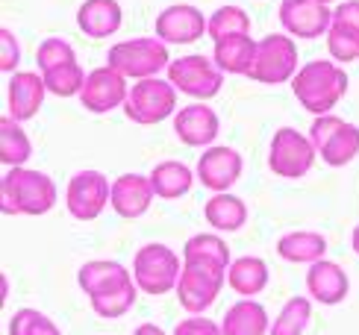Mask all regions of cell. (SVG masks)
I'll use <instances>...</instances> for the list:
<instances>
[{"instance_id": "obj_37", "label": "cell", "mask_w": 359, "mask_h": 335, "mask_svg": "<svg viewBox=\"0 0 359 335\" xmlns=\"http://www.w3.org/2000/svg\"><path fill=\"white\" fill-rule=\"evenodd\" d=\"M21 65V41L9 27L0 29V71L15 74Z\"/></svg>"}, {"instance_id": "obj_23", "label": "cell", "mask_w": 359, "mask_h": 335, "mask_svg": "<svg viewBox=\"0 0 359 335\" xmlns=\"http://www.w3.org/2000/svg\"><path fill=\"white\" fill-rule=\"evenodd\" d=\"M203 218L215 233H238L248 224V206L233 191H218L206 200Z\"/></svg>"}, {"instance_id": "obj_6", "label": "cell", "mask_w": 359, "mask_h": 335, "mask_svg": "<svg viewBox=\"0 0 359 335\" xmlns=\"http://www.w3.org/2000/svg\"><path fill=\"white\" fill-rule=\"evenodd\" d=\"M309 139L316 144L318 156L330 168H345L359 156V127L333 112L316 115L309 130Z\"/></svg>"}, {"instance_id": "obj_21", "label": "cell", "mask_w": 359, "mask_h": 335, "mask_svg": "<svg viewBox=\"0 0 359 335\" xmlns=\"http://www.w3.org/2000/svg\"><path fill=\"white\" fill-rule=\"evenodd\" d=\"M130 280H133V271H127L121 262H115V259H92V262H86L77 271V285L86 297L107 294Z\"/></svg>"}, {"instance_id": "obj_31", "label": "cell", "mask_w": 359, "mask_h": 335, "mask_svg": "<svg viewBox=\"0 0 359 335\" xmlns=\"http://www.w3.org/2000/svg\"><path fill=\"white\" fill-rule=\"evenodd\" d=\"M309 317H312V297H292L283 303L268 335H304V329L309 327Z\"/></svg>"}, {"instance_id": "obj_38", "label": "cell", "mask_w": 359, "mask_h": 335, "mask_svg": "<svg viewBox=\"0 0 359 335\" xmlns=\"http://www.w3.org/2000/svg\"><path fill=\"white\" fill-rule=\"evenodd\" d=\"M171 335H224L215 321H209L206 315H189L186 321H180Z\"/></svg>"}, {"instance_id": "obj_34", "label": "cell", "mask_w": 359, "mask_h": 335, "mask_svg": "<svg viewBox=\"0 0 359 335\" xmlns=\"http://www.w3.org/2000/svg\"><path fill=\"white\" fill-rule=\"evenodd\" d=\"M71 62H77V53H74L71 48V41L65 39H59V36H50V39H44L39 44V50H36V65L39 71H53V68H62V65H71Z\"/></svg>"}, {"instance_id": "obj_11", "label": "cell", "mask_w": 359, "mask_h": 335, "mask_svg": "<svg viewBox=\"0 0 359 335\" xmlns=\"http://www.w3.org/2000/svg\"><path fill=\"white\" fill-rule=\"evenodd\" d=\"M227 285V271L209 268V265H186L177 282V300L189 315H203L218 300L221 288Z\"/></svg>"}, {"instance_id": "obj_1", "label": "cell", "mask_w": 359, "mask_h": 335, "mask_svg": "<svg viewBox=\"0 0 359 335\" xmlns=\"http://www.w3.org/2000/svg\"><path fill=\"white\" fill-rule=\"evenodd\" d=\"M348 86H351L348 71L339 62H333V59H312L304 68H297L292 80L294 97L309 115L333 112L339 100L348 95Z\"/></svg>"}, {"instance_id": "obj_7", "label": "cell", "mask_w": 359, "mask_h": 335, "mask_svg": "<svg viewBox=\"0 0 359 335\" xmlns=\"http://www.w3.org/2000/svg\"><path fill=\"white\" fill-rule=\"evenodd\" d=\"M316 156L318 150L309 135L294 127H280L271 135V147H268V168L283 179H301L312 171Z\"/></svg>"}, {"instance_id": "obj_19", "label": "cell", "mask_w": 359, "mask_h": 335, "mask_svg": "<svg viewBox=\"0 0 359 335\" xmlns=\"http://www.w3.org/2000/svg\"><path fill=\"white\" fill-rule=\"evenodd\" d=\"M154 182L144 174H121L112 182V209L127 221L142 218L154 203Z\"/></svg>"}, {"instance_id": "obj_36", "label": "cell", "mask_w": 359, "mask_h": 335, "mask_svg": "<svg viewBox=\"0 0 359 335\" xmlns=\"http://www.w3.org/2000/svg\"><path fill=\"white\" fill-rule=\"evenodd\" d=\"M324 39H327V50H330L333 62L348 65V62H356L359 59V36L351 33V29L330 24V33H327Z\"/></svg>"}, {"instance_id": "obj_28", "label": "cell", "mask_w": 359, "mask_h": 335, "mask_svg": "<svg viewBox=\"0 0 359 335\" xmlns=\"http://www.w3.org/2000/svg\"><path fill=\"white\" fill-rule=\"evenodd\" d=\"M227 285L238 297H257L268 285V265L259 256L233 259L230 268H227Z\"/></svg>"}, {"instance_id": "obj_22", "label": "cell", "mask_w": 359, "mask_h": 335, "mask_svg": "<svg viewBox=\"0 0 359 335\" xmlns=\"http://www.w3.org/2000/svg\"><path fill=\"white\" fill-rule=\"evenodd\" d=\"M257 48H259V41H253L250 33L230 36V39L215 41L212 59L224 74H242V77H250L253 62H257Z\"/></svg>"}, {"instance_id": "obj_26", "label": "cell", "mask_w": 359, "mask_h": 335, "mask_svg": "<svg viewBox=\"0 0 359 335\" xmlns=\"http://www.w3.org/2000/svg\"><path fill=\"white\" fill-rule=\"evenodd\" d=\"M183 262L186 265H209V268H221L227 271L233 262L230 245L215 233H198L186 241L183 247Z\"/></svg>"}, {"instance_id": "obj_24", "label": "cell", "mask_w": 359, "mask_h": 335, "mask_svg": "<svg viewBox=\"0 0 359 335\" xmlns=\"http://www.w3.org/2000/svg\"><path fill=\"white\" fill-rule=\"evenodd\" d=\"M221 332L224 335H265V332H271V321H268V312L262 303H257L253 297H242L224 315Z\"/></svg>"}, {"instance_id": "obj_10", "label": "cell", "mask_w": 359, "mask_h": 335, "mask_svg": "<svg viewBox=\"0 0 359 335\" xmlns=\"http://www.w3.org/2000/svg\"><path fill=\"white\" fill-rule=\"evenodd\" d=\"M109 203H112V182L107 179V174L86 168V171H77L68 179L65 206L71 212V218L95 221V218H100V212Z\"/></svg>"}, {"instance_id": "obj_42", "label": "cell", "mask_w": 359, "mask_h": 335, "mask_svg": "<svg viewBox=\"0 0 359 335\" xmlns=\"http://www.w3.org/2000/svg\"><path fill=\"white\" fill-rule=\"evenodd\" d=\"M324 4H333V0H324Z\"/></svg>"}, {"instance_id": "obj_12", "label": "cell", "mask_w": 359, "mask_h": 335, "mask_svg": "<svg viewBox=\"0 0 359 335\" xmlns=\"http://www.w3.org/2000/svg\"><path fill=\"white\" fill-rule=\"evenodd\" d=\"M277 18L292 39H321L330 33L333 9L324 0H283Z\"/></svg>"}, {"instance_id": "obj_2", "label": "cell", "mask_w": 359, "mask_h": 335, "mask_svg": "<svg viewBox=\"0 0 359 335\" xmlns=\"http://www.w3.org/2000/svg\"><path fill=\"white\" fill-rule=\"evenodd\" d=\"M56 206L53 179L36 168H9L0 179V212L4 215H48Z\"/></svg>"}, {"instance_id": "obj_35", "label": "cell", "mask_w": 359, "mask_h": 335, "mask_svg": "<svg viewBox=\"0 0 359 335\" xmlns=\"http://www.w3.org/2000/svg\"><path fill=\"white\" fill-rule=\"evenodd\" d=\"M9 335H62V329L39 309H18L9 321Z\"/></svg>"}, {"instance_id": "obj_13", "label": "cell", "mask_w": 359, "mask_h": 335, "mask_svg": "<svg viewBox=\"0 0 359 335\" xmlns=\"http://www.w3.org/2000/svg\"><path fill=\"white\" fill-rule=\"evenodd\" d=\"M245 171V159L238 153L236 147H227V144H212L206 147L201 159H198V168H194V174H198V182L203 189H209L212 194L218 191H230L238 177Z\"/></svg>"}, {"instance_id": "obj_9", "label": "cell", "mask_w": 359, "mask_h": 335, "mask_svg": "<svg viewBox=\"0 0 359 335\" xmlns=\"http://www.w3.org/2000/svg\"><path fill=\"white\" fill-rule=\"evenodd\" d=\"M297 74V44L289 33H268L259 39L257 62H253L250 80L262 86H283Z\"/></svg>"}, {"instance_id": "obj_4", "label": "cell", "mask_w": 359, "mask_h": 335, "mask_svg": "<svg viewBox=\"0 0 359 335\" xmlns=\"http://www.w3.org/2000/svg\"><path fill=\"white\" fill-rule=\"evenodd\" d=\"M180 273H183V256H177L162 241H151V245L139 247L136 256H133V280H136L139 292L151 297L174 292Z\"/></svg>"}, {"instance_id": "obj_39", "label": "cell", "mask_w": 359, "mask_h": 335, "mask_svg": "<svg viewBox=\"0 0 359 335\" xmlns=\"http://www.w3.org/2000/svg\"><path fill=\"white\" fill-rule=\"evenodd\" d=\"M333 24L345 27L359 36V0H341V4L333 9Z\"/></svg>"}, {"instance_id": "obj_16", "label": "cell", "mask_w": 359, "mask_h": 335, "mask_svg": "<svg viewBox=\"0 0 359 335\" xmlns=\"http://www.w3.org/2000/svg\"><path fill=\"white\" fill-rule=\"evenodd\" d=\"M174 132L186 147H212L218 142L221 121L209 103H189L174 115Z\"/></svg>"}, {"instance_id": "obj_30", "label": "cell", "mask_w": 359, "mask_h": 335, "mask_svg": "<svg viewBox=\"0 0 359 335\" xmlns=\"http://www.w3.org/2000/svg\"><path fill=\"white\" fill-rule=\"evenodd\" d=\"M136 297H139V285H136V280H130V282L112 288V292H107V294L88 297V303H92V309H95L97 317L115 321V317L127 315L133 306H136Z\"/></svg>"}, {"instance_id": "obj_33", "label": "cell", "mask_w": 359, "mask_h": 335, "mask_svg": "<svg viewBox=\"0 0 359 335\" xmlns=\"http://www.w3.org/2000/svg\"><path fill=\"white\" fill-rule=\"evenodd\" d=\"M86 77L88 74L80 68V62L44 71V83H48V91L53 97H80V91L86 86Z\"/></svg>"}, {"instance_id": "obj_17", "label": "cell", "mask_w": 359, "mask_h": 335, "mask_svg": "<svg viewBox=\"0 0 359 335\" xmlns=\"http://www.w3.org/2000/svg\"><path fill=\"white\" fill-rule=\"evenodd\" d=\"M48 83H44V74L36 71H15L6 86V103H9V115L15 121H33L39 115V109L44 106L48 97Z\"/></svg>"}, {"instance_id": "obj_3", "label": "cell", "mask_w": 359, "mask_h": 335, "mask_svg": "<svg viewBox=\"0 0 359 335\" xmlns=\"http://www.w3.org/2000/svg\"><path fill=\"white\" fill-rule=\"evenodd\" d=\"M107 65H112L118 74H124L127 80L159 77V74L168 71V65H171L168 44L156 36H139V39L118 41L107 53Z\"/></svg>"}, {"instance_id": "obj_14", "label": "cell", "mask_w": 359, "mask_h": 335, "mask_svg": "<svg viewBox=\"0 0 359 335\" xmlns=\"http://www.w3.org/2000/svg\"><path fill=\"white\" fill-rule=\"evenodd\" d=\"M127 95H130V86H127L124 74H118L112 65H103V68L88 71L86 86L80 91V103L88 112L107 115V112L118 109V106H124Z\"/></svg>"}, {"instance_id": "obj_29", "label": "cell", "mask_w": 359, "mask_h": 335, "mask_svg": "<svg viewBox=\"0 0 359 335\" xmlns=\"http://www.w3.org/2000/svg\"><path fill=\"white\" fill-rule=\"evenodd\" d=\"M29 156H33V144H29L21 121L4 115L0 118V165L18 168V165H27Z\"/></svg>"}, {"instance_id": "obj_32", "label": "cell", "mask_w": 359, "mask_h": 335, "mask_svg": "<svg viewBox=\"0 0 359 335\" xmlns=\"http://www.w3.org/2000/svg\"><path fill=\"white\" fill-rule=\"evenodd\" d=\"M245 33H250V15L242 6H218L209 15L206 36L212 41L230 39V36H245Z\"/></svg>"}, {"instance_id": "obj_27", "label": "cell", "mask_w": 359, "mask_h": 335, "mask_svg": "<svg viewBox=\"0 0 359 335\" xmlns=\"http://www.w3.org/2000/svg\"><path fill=\"white\" fill-rule=\"evenodd\" d=\"M194 174L186 162L180 159H168V162H159L154 171H151V182H154V191L162 200H180L186 197L194 186Z\"/></svg>"}, {"instance_id": "obj_15", "label": "cell", "mask_w": 359, "mask_h": 335, "mask_svg": "<svg viewBox=\"0 0 359 335\" xmlns=\"http://www.w3.org/2000/svg\"><path fill=\"white\" fill-rule=\"evenodd\" d=\"M154 29H156V39H162L165 44H194L198 39L206 36L209 18L198 6L174 4L156 15Z\"/></svg>"}, {"instance_id": "obj_41", "label": "cell", "mask_w": 359, "mask_h": 335, "mask_svg": "<svg viewBox=\"0 0 359 335\" xmlns=\"http://www.w3.org/2000/svg\"><path fill=\"white\" fill-rule=\"evenodd\" d=\"M351 247H353V253L359 256V224L353 226V233H351Z\"/></svg>"}, {"instance_id": "obj_18", "label": "cell", "mask_w": 359, "mask_h": 335, "mask_svg": "<svg viewBox=\"0 0 359 335\" xmlns=\"http://www.w3.org/2000/svg\"><path fill=\"white\" fill-rule=\"evenodd\" d=\"M306 292L321 306H339L351 294V280L341 265L330 262V259H318L306 271Z\"/></svg>"}, {"instance_id": "obj_25", "label": "cell", "mask_w": 359, "mask_h": 335, "mask_svg": "<svg viewBox=\"0 0 359 335\" xmlns=\"http://www.w3.org/2000/svg\"><path fill=\"white\" fill-rule=\"evenodd\" d=\"M277 256L292 265H312L327 256V238L316 230H294L277 241Z\"/></svg>"}, {"instance_id": "obj_40", "label": "cell", "mask_w": 359, "mask_h": 335, "mask_svg": "<svg viewBox=\"0 0 359 335\" xmlns=\"http://www.w3.org/2000/svg\"><path fill=\"white\" fill-rule=\"evenodd\" d=\"M133 335H165V329L156 327V324H142V327H136Z\"/></svg>"}, {"instance_id": "obj_20", "label": "cell", "mask_w": 359, "mask_h": 335, "mask_svg": "<svg viewBox=\"0 0 359 335\" xmlns=\"http://www.w3.org/2000/svg\"><path fill=\"white\" fill-rule=\"evenodd\" d=\"M124 24V9L118 0H83L77 9V27L88 39H109Z\"/></svg>"}, {"instance_id": "obj_5", "label": "cell", "mask_w": 359, "mask_h": 335, "mask_svg": "<svg viewBox=\"0 0 359 335\" xmlns=\"http://www.w3.org/2000/svg\"><path fill=\"white\" fill-rule=\"evenodd\" d=\"M177 95L180 91L174 88V83L168 77L136 80V86H130L124 115L133 124H142V127L162 124L165 118L177 115Z\"/></svg>"}, {"instance_id": "obj_8", "label": "cell", "mask_w": 359, "mask_h": 335, "mask_svg": "<svg viewBox=\"0 0 359 335\" xmlns=\"http://www.w3.org/2000/svg\"><path fill=\"white\" fill-rule=\"evenodd\" d=\"M165 77L174 83L180 95H189L194 100H212L224 86V71L215 65V59L201 53L171 59Z\"/></svg>"}]
</instances>
